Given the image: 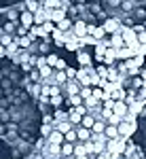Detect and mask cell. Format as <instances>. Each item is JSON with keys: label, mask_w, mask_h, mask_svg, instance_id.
Masks as SVG:
<instances>
[{"label": "cell", "mask_w": 146, "mask_h": 159, "mask_svg": "<svg viewBox=\"0 0 146 159\" xmlns=\"http://www.w3.org/2000/svg\"><path fill=\"white\" fill-rule=\"evenodd\" d=\"M121 17H106L104 19V24H102V28H104V32L106 34H117L119 30H121Z\"/></svg>", "instance_id": "cell-1"}, {"label": "cell", "mask_w": 146, "mask_h": 159, "mask_svg": "<svg viewBox=\"0 0 146 159\" xmlns=\"http://www.w3.org/2000/svg\"><path fill=\"white\" fill-rule=\"evenodd\" d=\"M81 89H83V85H81L76 79H68V83L64 85V91H66L64 96H66V98H68V96H78Z\"/></svg>", "instance_id": "cell-2"}, {"label": "cell", "mask_w": 146, "mask_h": 159, "mask_svg": "<svg viewBox=\"0 0 146 159\" xmlns=\"http://www.w3.org/2000/svg\"><path fill=\"white\" fill-rule=\"evenodd\" d=\"M19 25L25 28V30H30V28L34 25V13H30L28 9H24V11L19 13Z\"/></svg>", "instance_id": "cell-3"}, {"label": "cell", "mask_w": 146, "mask_h": 159, "mask_svg": "<svg viewBox=\"0 0 146 159\" xmlns=\"http://www.w3.org/2000/svg\"><path fill=\"white\" fill-rule=\"evenodd\" d=\"M112 112L114 115H119L121 119L127 117V112H129V106H127V102L125 100H119V102H114V106H112Z\"/></svg>", "instance_id": "cell-4"}, {"label": "cell", "mask_w": 146, "mask_h": 159, "mask_svg": "<svg viewBox=\"0 0 146 159\" xmlns=\"http://www.w3.org/2000/svg\"><path fill=\"white\" fill-rule=\"evenodd\" d=\"M66 83H68V74H66V70H53V85L64 87Z\"/></svg>", "instance_id": "cell-5"}, {"label": "cell", "mask_w": 146, "mask_h": 159, "mask_svg": "<svg viewBox=\"0 0 146 159\" xmlns=\"http://www.w3.org/2000/svg\"><path fill=\"white\" fill-rule=\"evenodd\" d=\"M47 142H51V144H57V147H61V144L66 142V136L61 134V132H57V129H53V132L49 134Z\"/></svg>", "instance_id": "cell-6"}, {"label": "cell", "mask_w": 146, "mask_h": 159, "mask_svg": "<svg viewBox=\"0 0 146 159\" xmlns=\"http://www.w3.org/2000/svg\"><path fill=\"white\" fill-rule=\"evenodd\" d=\"M76 60H78V64H81V68L91 66V55H89L85 49H78V51H76Z\"/></svg>", "instance_id": "cell-7"}, {"label": "cell", "mask_w": 146, "mask_h": 159, "mask_svg": "<svg viewBox=\"0 0 146 159\" xmlns=\"http://www.w3.org/2000/svg\"><path fill=\"white\" fill-rule=\"evenodd\" d=\"M138 7H140V4H138L135 0H121V7H119V11H123V13H134Z\"/></svg>", "instance_id": "cell-8"}, {"label": "cell", "mask_w": 146, "mask_h": 159, "mask_svg": "<svg viewBox=\"0 0 146 159\" xmlns=\"http://www.w3.org/2000/svg\"><path fill=\"white\" fill-rule=\"evenodd\" d=\"M45 21H49V19H47V9L40 7V9L34 13V25H42Z\"/></svg>", "instance_id": "cell-9"}, {"label": "cell", "mask_w": 146, "mask_h": 159, "mask_svg": "<svg viewBox=\"0 0 146 159\" xmlns=\"http://www.w3.org/2000/svg\"><path fill=\"white\" fill-rule=\"evenodd\" d=\"M74 129H76V136H78V140H81V142L91 140V129H85L83 125H74Z\"/></svg>", "instance_id": "cell-10"}, {"label": "cell", "mask_w": 146, "mask_h": 159, "mask_svg": "<svg viewBox=\"0 0 146 159\" xmlns=\"http://www.w3.org/2000/svg\"><path fill=\"white\" fill-rule=\"evenodd\" d=\"M110 47L112 49H121V47H125V40H123V36L117 32V34H110Z\"/></svg>", "instance_id": "cell-11"}, {"label": "cell", "mask_w": 146, "mask_h": 159, "mask_svg": "<svg viewBox=\"0 0 146 159\" xmlns=\"http://www.w3.org/2000/svg\"><path fill=\"white\" fill-rule=\"evenodd\" d=\"M104 136H106L108 140H114V138H119V127H117V125H106V129H104Z\"/></svg>", "instance_id": "cell-12"}, {"label": "cell", "mask_w": 146, "mask_h": 159, "mask_svg": "<svg viewBox=\"0 0 146 159\" xmlns=\"http://www.w3.org/2000/svg\"><path fill=\"white\" fill-rule=\"evenodd\" d=\"M95 121H97L95 117H93L91 112H87V115H83V121H81V125H83L85 129H91V127H93V123H95Z\"/></svg>", "instance_id": "cell-13"}, {"label": "cell", "mask_w": 146, "mask_h": 159, "mask_svg": "<svg viewBox=\"0 0 146 159\" xmlns=\"http://www.w3.org/2000/svg\"><path fill=\"white\" fill-rule=\"evenodd\" d=\"M104 129H106V121L97 119V121L93 123V127H91V134H104Z\"/></svg>", "instance_id": "cell-14"}, {"label": "cell", "mask_w": 146, "mask_h": 159, "mask_svg": "<svg viewBox=\"0 0 146 159\" xmlns=\"http://www.w3.org/2000/svg\"><path fill=\"white\" fill-rule=\"evenodd\" d=\"M60 148H61V155H64V157H72V153H74V144L72 142H64Z\"/></svg>", "instance_id": "cell-15"}, {"label": "cell", "mask_w": 146, "mask_h": 159, "mask_svg": "<svg viewBox=\"0 0 146 159\" xmlns=\"http://www.w3.org/2000/svg\"><path fill=\"white\" fill-rule=\"evenodd\" d=\"M28 79H30L32 83H42V76H40V72H38V68H32V70L28 72Z\"/></svg>", "instance_id": "cell-16"}, {"label": "cell", "mask_w": 146, "mask_h": 159, "mask_svg": "<svg viewBox=\"0 0 146 159\" xmlns=\"http://www.w3.org/2000/svg\"><path fill=\"white\" fill-rule=\"evenodd\" d=\"M95 72H97L100 79H106V76H108V66H106V64H97V66H95Z\"/></svg>", "instance_id": "cell-17"}, {"label": "cell", "mask_w": 146, "mask_h": 159, "mask_svg": "<svg viewBox=\"0 0 146 159\" xmlns=\"http://www.w3.org/2000/svg\"><path fill=\"white\" fill-rule=\"evenodd\" d=\"M66 136V142H78V136H76V129H70V132H68V134H64Z\"/></svg>", "instance_id": "cell-18"}, {"label": "cell", "mask_w": 146, "mask_h": 159, "mask_svg": "<svg viewBox=\"0 0 146 159\" xmlns=\"http://www.w3.org/2000/svg\"><path fill=\"white\" fill-rule=\"evenodd\" d=\"M102 4H106V7H110V9H119L121 7V0H100Z\"/></svg>", "instance_id": "cell-19"}, {"label": "cell", "mask_w": 146, "mask_h": 159, "mask_svg": "<svg viewBox=\"0 0 146 159\" xmlns=\"http://www.w3.org/2000/svg\"><path fill=\"white\" fill-rule=\"evenodd\" d=\"M66 68H68V61L61 60V57L55 61V66H53V70H66Z\"/></svg>", "instance_id": "cell-20"}, {"label": "cell", "mask_w": 146, "mask_h": 159, "mask_svg": "<svg viewBox=\"0 0 146 159\" xmlns=\"http://www.w3.org/2000/svg\"><path fill=\"white\" fill-rule=\"evenodd\" d=\"M138 34V45H146V28L142 32H135Z\"/></svg>", "instance_id": "cell-21"}, {"label": "cell", "mask_w": 146, "mask_h": 159, "mask_svg": "<svg viewBox=\"0 0 146 159\" xmlns=\"http://www.w3.org/2000/svg\"><path fill=\"white\" fill-rule=\"evenodd\" d=\"M81 96H83V100L91 98V87H83V89H81Z\"/></svg>", "instance_id": "cell-22"}, {"label": "cell", "mask_w": 146, "mask_h": 159, "mask_svg": "<svg viewBox=\"0 0 146 159\" xmlns=\"http://www.w3.org/2000/svg\"><path fill=\"white\" fill-rule=\"evenodd\" d=\"M93 159H110V155L106 153V151H102V153H97V155H95Z\"/></svg>", "instance_id": "cell-23"}, {"label": "cell", "mask_w": 146, "mask_h": 159, "mask_svg": "<svg viewBox=\"0 0 146 159\" xmlns=\"http://www.w3.org/2000/svg\"><path fill=\"white\" fill-rule=\"evenodd\" d=\"M144 28H146V24H144Z\"/></svg>", "instance_id": "cell-24"}]
</instances>
